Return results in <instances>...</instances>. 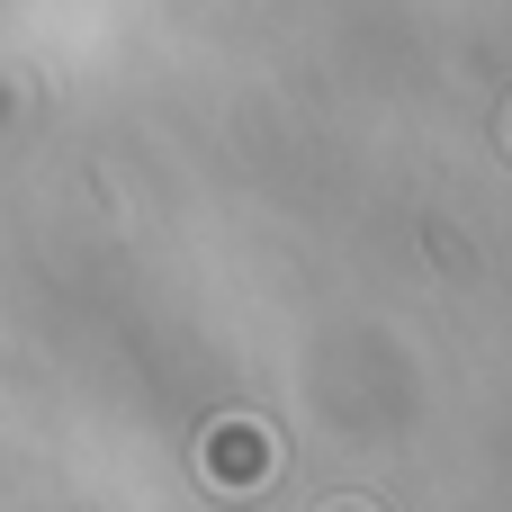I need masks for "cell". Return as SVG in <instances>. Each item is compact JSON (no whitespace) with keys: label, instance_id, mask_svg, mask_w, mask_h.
Listing matches in <instances>:
<instances>
[{"label":"cell","instance_id":"cell-1","mask_svg":"<svg viewBox=\"0 0 512 512\" xmlns=\"http://www.w3.org/2000/svg\"><path fill=\"white\" fill-rule=\"evenodd\" d=\"M261 468H270V441H261V432H216V477H225V495H252Z\"/></svg>","mask_w":512,"mask_h":512}]
</instances>
